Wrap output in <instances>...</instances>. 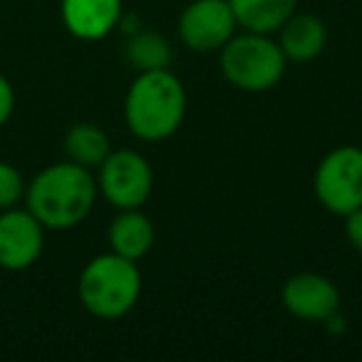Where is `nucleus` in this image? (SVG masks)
<instances>
[{
	"mask_svg": "<svg viewBox=\"0 0 362 362\" xmlns=\"http://www.w3.org/2000/svg\"><path fill=\"white\" fill-rule=\"evenodd\" d=\"M124 117L139 139H169L187 117V90L169 70L139 72L127 92Z\"/></svg>",
	"mask_w": 362,
	"mask_h": 362,
	"instance_id": "nucleus-2",
	"label": "nucleus"
},
{
	"mask_svg": "<svg viewBox=\"0 0 362 362\" xmlns=\"http://www.w3.org/2000/svg\"><path fill=\"white\" fill-rule=\"evenodd\" d=\"M345 233H347V241L352 243V248H357L362 253V206L347 214Z\"/></svg>",
	"mask_w": 362,
	"mask_h": 362,
	"instance_id": "nucleus-18",
	"label": "nucleus"
},
{
	"mask_svg": "<svg viewBox=\"0 0 362 362\" xmlns=\"http://www.w3.org/2000/svg\"><path fill=\"white\" fill-rule=\"evenodd\" d=\"M23 197H25L23 174L8 161H0V211L13 209Z\"/></svg>",
	"mask_w": 362,
	"mask_h": 362,
	"instance_id": "nucleus-16",
	"label": "nucleus"
},
{
	"mask_svg": "<svg viewBox=\"0 0 362 362\" xmlns=\"http://www.w3.org/2000/svg\"><path fill=\"white\" fill-rule=\"evenodd\" d=\"M238 25L251 33H276L296 13L298 0H228Z\"/></svg>",
	"mask_w": 362,
	"mask_h": 362,
	"instance_id": "nucleus-13",
	"label": "nucleus"
},
{
	"mask_svg": "<svg viewBox=\"0 0 362 362\" xmlns=\"http://www.w3.org/2000/svg\"><path fill=\"white\" fill-rule=\"evenodd\" d=\"M28 211L45 228L67 231L90 216L97 199V181L90 169L65 161L42 169L25 189Z\"/></svg>",
	"mask_w": 362,
	"mask_h": 362,
	"instance_id": "nucleus-1",
	"label": "nucleus"
},
{
	"mask_svg": "<svg viewBox=\"0 0 362 362\" xmlns=\"http://www.w3.org/2000/svg\"><path fill=\"white\" fill-rule=\"evenodd\" d=\"M45 246V226L28 209H6L0 214V268L25 271L37 263Z\"/></svg>",
	"mask_w": 362,
	"mask_h": 362,
	"instance_id": "nucleus-8",
	"label": "nucleus"
},
{
	"mask_svg": "<svg viewBox=\"0 0 362 362\" xmlns=\"http://www.w3.org/2000/svg\"><path fill=\"white\" fill-rule=\"evenodd\" d=\"M65 151L75 164L85 166V169H100V164L112 151L110 136L97 124L80 122V124L70 127V132L65 134Z\"/></svg>",
	"mask_w": 362,
	"mask_h": 362,
	"instance_id": "nucleus-14",
	"label": "nucleus"
},
{
	"mask_svg": "<svg viewBox=\"0 0 362 362\" xmlns=\"http://www.w3.org/2000/svg\"><path fill=\"white\" fill-rule=\"evenodd\" d=\"M127 60L139 72L149 70H169V62L174 57L171 45L154 30H139L127 40L124 47Z\"/></svg>",
	"mask_w": 362,
	"mask_h": 362,
	"instance_id": "nucleus-15",
	"label": "nucleus"
},
{
	"mask_svg": "<svg viewBox=\"0 0 362 362\" xmlns=\"http://www.w3.org/2000/svg\"><path fill=\"white\" fill-rule=\"evenodd\" d=\"M13 107H16V92H13V85L8 82V77L0 75V127L11 119Z\"/></svg>",
	"mask_w": 362,
	"mask_h": 362,
	"instance_id": "nucleus-17",
	"label": "nucleus"
},
{
	"mask_svg": "<svg viewBox=\"0 0 362 362\" xmlns=\"http://www.w3.org/2000/svg\"><path fill=\"white\" fill-rule=\"evenodd\" d=\"M236 25L228 0H194L179 18V37L194 52H216L233 37Z\"/></svg>",
	"mask_w": 362,
	"mask_h": 362,
	"instance_id": "nucleus-7",
	"label": "nucleus"
},
{
	"mask_svg": "<svg viewBox=\"0 0 362 362\" xmlns=\"http://www.w3.org/2000/svg\"><path fill=\"white\" fill-rule=\"evenodd\" d=\"M77 291H80L82 305L92 315L102 320H117L127 315L139 300L141 273L136 268V261L112 251L87 263Z\"/></svg>",
	"mask_w": 362,
	"mask_h": 362,
	"instance_id": "nucleus-3",
	"label": "nucleus"
},
{
	"mask_svg": "<svg viewBox=\"0 0 362 362\" xmlns=\"http://www.w3.org/2000/svg\"><path fill=\"white\" fill-rule=\"evenodd\" d=\"M97 189L119 211L122 209H139L151 197L154 171H151L149 161L139 151H110V156L100 164Z\"/></svg>",
	"mask_w": 362,
	"mask_h": 362,
	"instance_id": "nucleus-6",
	"label": "nucleus"
},
{
	"mask_svg": "<svg viewBox=\"0 0 362 362\" xmlns=\"http://www.w3.org/2000/svg\"><path fill=\"white\" fill-rule=\"evenodd\" d=\"M281 45L286 60L291 62H310L322 55L327 45V28L317 16H296L293 13L281 25Z\"/></svg>",
	"mask_w": 362,
	"mask_h": 362,
	"instance_id": "nucleus-11",
	"label": "nucleus"
},
{
	"mask_svg": "<svg viewBox=\"0 0 362 362\" xmlns=\"http://www.w3.org/2000/svg\"><path fill=\"white\" fill-rule=\"evenodd\" d=\"M62 23L80 40H102L122 18V0H62Z\"/></svg>",
	"mask_w": 362,
	"mask_h": 362,
	"instance_id": "nucleus-10",
	"label": "nucleus"
},
{
	"mask_svg": "<svg viewBox=\"0 0 362 362\" xmlns=\"http://www.w3.org/2000/svg\"><path fill=\"white\" fill-rule=\"evenodd\" d=\"M286 55L266 33L233 35L221 47V72L236 90L266 92L286 75Z\"/></svg>",
	"mask_w": 362,
	"mask_h": 362,
	"instance_id": "nucleus-4",
	"label": "nucleus"
},
{
	"mask_svg": "<svg viewBox=\"0 0 362 362\" xmlns=\"http://www.w3.org/2000/svg\"><path fill=\"white\" fill-rule=\"evenodd\" d=\"M110 246L119 256L139 261L154 246V226L139 209H122L110 226Z\"/></svg>",
	"mask_w": 362,
	"mask_h": 362,
	"instance_id": "nucleus-12",
	"label": "nucleus"
},
{
	"mask_svg": "<svg viewBox=\"0 0 362 362\" xmlns=\"http://www.w3.org/2000/svg\"><path fill=\"white\" fill-rule=\"evenodd\" d=\"M315 197L327 211L347 216L362 206V149L337 146L315 169Z\"/></svg>",
	"mask_w": 362,
	"mask_h": 362,
	"instance_id": "nucleus-5",
	"label": "nucleus"
},
{
	"mask_svg": "<svg viewBox=\"0 0 362 362\" xmlns=\"http://www.w3.org/2000/svg\"><path fill=\"white\" fill-rule=\"evenodd\" d=\"M283 308L298 320L327 322L340 310V291L320 273H298L283 286Z\"/></svg>",
	"mask_w": 362,
	"mask_h": 362,
	"instance_id": "nucleus-9",
	"label": "nucleus"
}]
</instances>
